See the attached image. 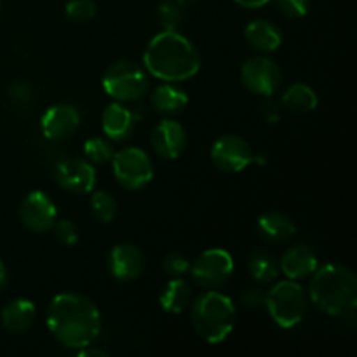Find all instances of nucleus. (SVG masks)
<instances>
[{"label":"nucleus","instance_id":"nucleus-1","mask_svg":"<svg viewBox=\"0 0 357 357\" xmlns=\"http://www.w3.org/2000/svg\"><path fill=\"white\" fill-rule=\"evenodd\" d=\"M49 331L65 347L79 351L93 345L101 331V314L96 303L80 293H59L51 300L45 316Z\"/></svg>","mask_w":357,"mask_h":357},{"label":"nucleus","instance_id":"nucleus-2","mask_svg":"<svg viewBox=\"0 0 357 357\" xmlns=\"http://www.w3.org/2000/svg\"><path fill=\"white\" fill-rule=\"evenodd\" d=\"M143 65L150 75L164 82H183L197 75L201 56L187 37L176 30H162L146 45Z\"/></svg>","mask_w":357,"mask_h":357},{"label":"nucleus","instance_id":"nucleus-3","mask_svg":"<svg viewBox=\"0 0 357 357\" xmlns=\"http://www.w3.org/2000/svg\"><path fill=\"white\" fill-rule=\"evenodd\" d=\"M309 300L328 316L354 314L357 302V278L345 265L330 264L316 268L309 286Z\"/></svg>","mask_w":357,"mask_h":357},{"label":"nucleus","instance_id":"nucleus-4","mask_svg":"<svg viewBox=\"0 0 357 357\" xmlns=\"http://www.w3.org/2000/svg\"><path fill=\"white\" fill-rule=\"evenodd\" d=\"M192 326L208 344H222L236 326V305L223 293L209 289L192 302Z\"/></svg>","mask_w":357,"mask_h":357},{"label":"nucleus","instance_id":"nucleus-5","mask_svg":"<svg viewBox=\"0 0 357 357\" xmlns=\"http://www.w3.org/2000/svg\"><path fill=\"white\" fill-rule=\"evenodd\" d=\"M309 307V295L305 289L293 279L278 282L267 291L265 309L268 310L275 324L284 330H291L302 323Z\"/></svg>","mask_w":357,"mask_h":357},{"label":"nucleus","instance_id":"nucleus-6","mask_svg":"<svg viewBox=\"0 0 357 357\" xmlns=\"http://www.w3.org/2000/svg\"><path fill=\"white\" fill-rule=\"evenodd\" d=\"M149 73L136 63L121 59L112 63L103 75V89L119 103H132L149 93Z\"/></svg>","mask_w":357,"mask_h":357},{"label":"nucleus","instance_id":"nucleus-7","mask_svg":"<svg viewBox=\"0 0 357 357\" xmlns=\"http://www.w3.org/2000/svg\"><path fill=\"white\" fill-rule=\"evenodd\" d=\"M112 169L117 183L126 190H142L152 181L153 164L149 153L139 146H126L114 153Z\"/></svg>","mask_w":357,"mask_h":357},{"label":"nucleus","instance_id":"nucleus-8","mask_svg":"<svg viewBox=\"0 0 357 357\" xmlns=\"http://www.w3.org/2000/svg\"><path fill=\"white\" fill-rule=\"evenodd\" d=\"M190 275L194 282L204 288L215 289L225 284L234 274V258L229 251L213 248L199 255L190 264Z\"/></svg>","mask_w":357,"mask_h":357},{"label":"nucleus","instance_id":"nucleus-9","mask_svg":"<svg viewBox=\"0 0 357 357\" xmlns=\"http://www.w3.org/2000/svg\"><path fill=\"white\" fill-rule=\"evenodd\" d=\"M255 160H260V157H255L253 149L243 136L225 135L211 146V162L223 173H241Z\"/></svg>","mask_w":357,"mask_h":357},{"label":"nucleus","instance_id":"nucleus-10","mask_svg":"<svg viewBox=\"0 0 357 357\" xmlns=\"http://www.w3.org/2000/svg\"><path fill=\"white\" fill-rule=\"evenodd\" d=\"M241 80L248 91L258 96H274L282 82L281 68L267 56H255L241 66Z\"/></svg>","mask_w":357,"mask_h":357},{"label":"nucleus","instance_id":"nucleus-11","mask_svg":"<svg viewBox=\"0 0 357 357\" xmlns=\"http://www.w3.org/2000/svg\"><path fill=\"white\" fill-rule=\"evenodd\" d=\"M20 216L28 230L35 234H45L54 227L58 209L45 192L33 190L21 202Z\"/></svg>","mask_w":357,"mask_h":357},{"label":"nucleus","instance_id":"nucleus-12","mask_svg":"<svg viewBox=\"0 0 357 357\" xmlns=\"http://www.w3.org/2000/svg\"><path fill=\"white\" fill-rule=\"evenodd\" d=\"M54 180L63 190L84 195L93 192L96 185V169L89 160L65 159L54 167Z\"/></svg>","mask_w":357,"mask_h":357},{"label":"nucleus","instance_id":"nucleus-13","mask_svg":"<svg viewBox=\"0 0 357 357\" xmlns=\"http://www.w3.org/2000/svg\"><path fill=\"white\" fill-rule=\"evenodd\" d=\"M187 131L174 119H162L153 126L152 132H150V145H152L153 152L167 160L178 159L187 149Z\"/></svg>","mask_w":357,"mask_h":357},{"label":"nucleus","instance_id":"nucleus-14","mask_svg":"<svg viewBox=\"0 0 357 357\" xmlns=\"http://www.w3.org/2000/svg\"><path fill=\"white\" fill-rule=\"evenodd\" d=\"M112 278L121 282L136 281L145 268V257L142 250L131 243H121L112 248L107 260Z\"/></svg>","mask_w":357,"mask_h":357},{"label":"nucleus","instance_id":"nucleus-15","mask_svg":"<svg viewBox=\"0 0 357 357\" xmlns=\"http://www.w3.org/2000/svg\"><path fill=\"white\" fill-rule=\"evenodd\" d=\"M80 126V114L73 105L58 103L42 115L40 128L47 139L61 142L75 135Z\"/></svg>","mask_w":357,"mask_h":357},{"label":"nucleus","instance_id":"nucleus-16","mask_svg":"<svg viewBox=\"0 0 357 357\" xmlns=\"http://www.w3.org/2000/svg\"><path fill=\"white\" fill-rule=\"evenodd\" d=\"M135 128L136 115L128 107L117 101V103H112L105 108L103 115H101V129L108 139L126 142L128 138H131Z\"/></svg>","mask_w":357,"mask_h":357},{"label":"nucleus","instance_id":"nucleus-17","mask_svg":"<svg viewBox=\"0 0 357 357\" xmlns=\"http://www.w3.org/2000/svg\"><path fill=\"white\" fill-rule=\"evenodd\" d=\"M279 268L286 278L293 281L309 278L317 268V255L314 253L312 248L305 244H296L282 255L279 260Z\"/></svg>","mask_w":357,"mask_h":357},{"label":"nucleus","instance_id":"nucleus-18","mask_svg":"<svg viewBox=\"0 0 357 357\" xmlns=\"http://www.w3.org/2000/svg\"><path fill=\"white\" fill-rule=\"evenodd\" d=\"M257 232L268 244H282L296 234V225L286 213L271 211L258 216Z\"/></svg>","mask_w":357,"mask_h":357},{"label":"nucleus","instance_id":"nucleus-19","mask_svg":"<svg viewBox=\"0 0 357 357\" xmlns=\"http://www.w3.org/2000/svg\"><path fill=\"white\" fill-rule=\"evenodd\" d=\"M37 317V309H35L33 302L26 298H14L7 303L0 314V321L2 326L6 328L9 333H24L30 330Z\"/></svg>","mask_w":357,"mask_h":357},{"label":"nucleus","instance_id":"nucleus-20","mask_svg":"<svg viewBox=\"0 0 357 357\" xmlns=\"http://www.w3.org/2000/svg\"><path fill=\"white\" fill-rule=\"evenodd\" d=\"M246 42L260 52H272L281 47L282 31L268 20H253L244 30Z\"/></svg>","mask_w":357,"mask_h":357},{"label":"nucleus","instance_id":"nucleus-21","mask_svg":"<svg viewBox=\"0 0 357 357\" xmlns=\"http://www.w3.org/2000/svg\"><path fill=\"white\" fill-rule=\"evenodd\" d=\"M188 105V94L173 82L157 87L150 96V107L160 115H178Z\"/></svg>","mask_w":357,"mask_h":357},{"label":"nucleus","instance_id":"nucleus-22","mask_svg":"<svg viewBox=\"0 0 357 357\" xmlns=\"http://www.w3.org/2000/svg\"><path fill=\"white\" fill-rule=\"evenodd\" d=\"M159 303L167 314L185 312L192 303L190 284L183 278L171 279L160 291Z\"/></svg>","mask_w":357,"mask_h":357},{"label":"nucleus","instance_id":"nucleus-23","mask_svg":"<svg viewBox=\"0 0 357 357\" xmlns=\"http://www.w3.org/2000/svg\"><path fill=\"white\" fill-rule=\"evenodd\" d=\"M281 103L286 110L293 112V114H309L317 108L319 98L310 86L303 82H295L282 93Z\"/></svg>","mask_w":357,"mask_h":357},{"label":"nucleus","instance_id":"nucleus-24","mask_svg":"<svg viewBox=\"0 0 357 357\" xmlns=\"http://www.w3.org/2000/svg\"><path fill=\"white\" fill-rule=\"evenodd\" d=\"M248 267H250V274L258 284H268L274 279H278L279 272V260L268 251H255L250 257L248 261Z\"/></svg>","mask_w":357,"mask_h":357},{"label":"nucleus","instance_id":"nucleus-25","mask_svg":"<svg viewBox=\"0 0 357 357\" xmlns=\"http://www.w3.org/2000/svg\"><path fill=\"white\" fill-rule=\"evenodd\" d=\"M91 211L96 216L98 222L112 223L119 213L117 199L105 190L94 192L91 197Z\"/></svg>","mask_w":357,"mask_h":357},{"label":"nucleus","instance_id":"nucleus-26","mask_svg":"<svg viewBox=\"0 0 357 357\" xmlns=\"http://www.w3.org/2000/svg\"><path fill=\"white\" fill-rule=\"evenodd\" d=\"M84 153L91 164H107L114 159L115 150L108 139L96 136V138L87 139L84 145Z\"/></svg>","mask_w":357,"mask_h":357},{"label":"nucleus","instance_id":"nucleus-27","mask_svg":"<svg viewBox=\"0 0 357 357\" xmlns=\"http://www.w3.org/2000/svg\"><path fill=\"white\" fill-rule=\"evenodd\" d=\"M157 17L164 30H176L183 20V10L176 0H164L157 9Z\"/></svg>","mask_w":357,"mask_h":357},{"label":"nucleus","instance_id":"nucleus-28","mask_svg":"<svg viewBox=\"0 0 357 357\" xmlns=\"http://www.w3.org/2000/svg\"><path fill=\"white\" fill-rule=\"evenodd\" d=\"M65 13L73 23H87L96 16V3L93 0H70L65 7Z\"/></svg>","mask_w":357,"mask_h":357},{"label":"nucleus","instance_id":"nucleus-29","mask_svg":"<svg viewBox=\"0 0 357 357\" xmlns=\"http://www.w3.org/2000/svg\"><path fill=\"white\" fill-rule=\"evenodd\" d=\"M162 271L166 272L171 279L183 278V275H187L188 271H190V260H188L183 253L173 251V253L164 257Z\"/></svg>","mask_w":357,"mask_h":357},{"label":"nucleus","instance_id":"nucleus-30","mask_svg":"<svg viewBox=\"0 0 357 357\" xmlns=\"http://www.w3.org/2000/svg\"><path fill=\"white\" fill-rule=\"evenodd\" d=\"M279 10L289 20H302L307 16L310 0H275Z\"/></svg>","mask_w":357,"mask_h":357},{"label":"nucleus","instance_id":"nucleus-31","mask_svg":"<svg viewBox=\"0 0 357 357\" xmlns=\"http://www.w3.org/2000/svg\"><path fill=\"white\" fill-rule=\"evenodd\" d=\"M54 230V237L58 243H61L63 246H73V244L79 241V232H77V227L73 225L70 220H59L52 227Z\"/></svg>","mask_w":357,"mask_h":357},{"label":"nucleus","instance_id":"nucleus-32","mask_svg":"<svg viewBox=\"0 0 357 357\" xmlns=\"http://www.w3.org/2000/svg\"><path fill=\"white\" fill-rule=\"evenodd\" d=\"M265 298H267V291H264L261 288H250L243 293L241 296V302L244 307L251 310H257L265 307Z\"/></svg>","mask_w":357,"mask_h":357},{"label":"nucleus","instance_id":"nucleus-33","mask_svg":"<svg viewBox=\"0 0 357 357\" xmlns=\"http://www.w3.org/2000/svg\"><path fill=\"white\" fill-rule=\"evenodd\" d=\"M271 98L272 96H267L265 98L264 103L260 105V115L265 122H268V124H274V122H278L279 117H281V112H279L278 103H275V101H272Z\"/></svg>","mask_w":357,"mask_h":357},{"label":"nucleus","instance_id":"nucleus-34","mask_svg":"<svg viewBox=\"0 0 357 357\" xmlns=\"http://www.w3.org/2000/svg\"><path fill=\"white\" fill-rule=\"evenodd\" d=\"M9 94H10V98H13L14 101H20V103H26V101L31 98V94H33V91H31V87L28 86L26 82H17V84H14L13 87H10Z\"/></svg>","mask_w":357,"mask_h":357},{"label":"nucleus","instance_id":"nucleus-35","mask_svg":"<svg viewBox=\"0 0 357 357\" xmlns=\"http://www.w3.org/2000/svg\"><path fill=\"white\" fill-rule=\"evenodd\" d=\"M271 2L272 0H236L237 6L246 7V9H258V7H264Z\"/></svg>","mask_w":357,"mask_h":357},{"label":"nucleus","instance_id":"nucleus-36","mask_svg":"<svg viewBox=\"0 0 357 357\" xmlns=\"http://www.w3.org/2000/svg\"><path fill=\"white\" fill-rule=\"evenodd\" d=\"M77 354L80 357H91V356H100V357H107V352L105 351H100V349H91V345H86V347L79 349L77 351Z\"/></svg>","mask_w":357,"mask_h":357},{"label":"nucleus","instance_id":"nucleus-37","mask_svg":"<svg viewBox=\"0 0 357 357\" xmlns=\"http://www.w3.org/2000/svg\"><path fill=\"white\" fill-rule=\"evenodd\" d=\"M9 281V274H7V267L2 260H0V291H3Z\"/></svg>","mask_w":357,"mask_h":357},{"label":"nucleus","instance_id":"nucleus-38","mask_svg":"<svg viewBox=\"0 0 357 357\" xmlns=\"http://www.w3.org/2000/svg\"><path fill=\"white\" fill-rule=\"evenodd\" d=\"M178 3H180L181 7H187V6H192V3H195L197 0H176Z\"/></svg>","mask_w":357,"mask_h":357}]
</instances>
